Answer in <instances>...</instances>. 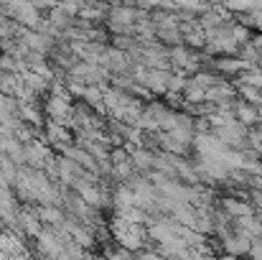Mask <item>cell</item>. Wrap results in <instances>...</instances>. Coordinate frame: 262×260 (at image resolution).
Returning <instances> with one entry per match:
<instances>
[{
    "mask_svg": "<svg viewBox=\"0 0 262 260\" xmlns=\"http://www.w3.org/2000/svg\"><path fill=\"white\" fill-rule=\"evenodd\" d=\"M107 3H110V0H107ZM112 3H117V0H112Z\"/></svg>",
    "mask_w": 262,
    "mask_h": 260,
    "instance_id": "22",
    "label": "cell"
},
{
    "mask_svg": "<svg viewBox=\"0 0 262 260\" xmlns=\"http://www.w3.org/2000/svg\"><path fill=\"white\" fill-rule=\"evenodd\" d=\"M250 260H262V240H257L252 245V253H250Z\"/></svg>",
    "mask_w": 262,
    "mask_h": 260,
    "instance_id": "19",
    "label": "cell"
},
{
    "mask_svg": "<svg viewBox=\"0 0 262 260\" xmlns=\"http://www.w3.org/2000/svg\"><path fill=\"white\" fill-rule=\"evenodd\" d=\"M232 227H234V232H239V235H245V237H250V240H262V217L260 214H247V217H237V219H232Z\"/></svg>",
    "mask_w": 262,
    "mask_h": 260,
    "instance_id": "8",
    "label": "cell"
},
{
    "mask_svg": "<svg viewBox=\"0 0 262 260\" xmlns=\"http://www.w3.org/2000/svg\"><path fill=\"white\" fill-rule=\"evenodd\" d=\"M41 230H43V222L36 217V212H33V207H20V212H18V235H23V237H31V240H36L38 235H41Z\"/></svg>",
    "mask_w": 262,
    "mask_h": 260,
    "instance_id": "5",
    "label": "cell"
},
{
    "mask_svg": "<svg viewBox=\"0 0 262 260\" xmlns=\"http://www.w3.org/2000/svg\"><path fill=\"white\" fill-rule=\"evenodd\" d=\"M23 148H26V166H31V169L46 171V166L54 161V151H51V146L43 138H33Z\"/></svg>",
    "mask_w": 262,
    "mask_h": 260,
    "instance_id": "2",
    "label": "cell"
},
{
    "mask_svg": "<svg viewBox=\"0 0 262 260\" xmlns=\"http://www.w3.org/2000/svg\"><path fill=\"white\" fill-rule=\"evenodd\" d=\"M31 5H33L36 10H41V13H43V10L49 13L51 8H56V5H59V0H31Z\"/></svg>",
    "mask_w": 262,
    "mask_h": 260,
    "instance_id": "17",
    "label": "cell"
},
{
    "mask_svg": "<svg viewBox=\"0 0 262 260\" xmlns=\"http://www.w3.org/2000/svg\"><path fill=\"white\" fill-rule=\"evenodd\" d=\"M237 97H239L237 94V85L232 79H224V77L216 85H211L206 89V102H214V105H224V102H232Z\"/></svg>",
    "mask_w": 262,
    "mask_h": 260,
    "instance_id": "7",
    "label": "cell"
},
{
    "mask_svg": "<svg viewBox=\"0 0 262 260\" xmlns=\"http://www.w3.org/2000/svg\"><path fill=\"white\" fill-rule=\"evenodd\" d=\"M216 243H219V240H216ZM252 245H255V240H250V237H245V235H239V232H232L229 237H224V240L219 243V250L227 253V255L247 258V255L252 253Z\"/></svg>",
    "mask_w": 262,
    "mask_h": 260,
    "instance_id": "6",
    "label": "cell"
},
{
    "mask_svg": "<svg viewBox=\"0 0 262 260\" xmlns=\"http://www.w3.org/2000/svg\"><path fill=\"white\" fill-rule=\"evenodd\" d=\"M216 204H219L232 219H237V217H247V214H257L250 199H242V196H234V194H229V196H227V194L219 196Z\"/></svg>",
    "mask_w": 262,
    "mask_h": 260,
    "instance_id": "4",
    "label": "cell"
},
{
    "mask_svg": "<svg viewBox=\"0 0 262 260\" xmlns=\"http://www.w3.org/2000/svg\"><path fill=\"white\" fill-rule=\"evenodd\" d=\"M135 207V191L127 184H115L112 186V209H127Z\"/></svg>",
    "mask_w": 262,
    "mask_h": 260,
    "instance_id": "12",
    "label": "cell"
},
{
    "mask_svg": "<svg viewBox=\"0 0 262 260\" xmlns=\"http://www.w3.org/2000/svg\"><path fill=\"white\" fill-rule=\"evenodd\" d=\"M173 69H148V89L153 94H166Z\"/></svg>",
    "mask_w": 262,
    "mask_h": 260,
    "instance_id": "11",
    "label": "cell"
},
{
    "mask_svg": "<svg viewBox=\"0 0 262 260\" xmlns=\"http://www.w3.org/2000/svg\"><path fill=\"white\" fill-rule=\"evenodd\" d=\"M237 59H242V62L247 64V69H250V67H260L262 64L260 49H257L252 41H247V44H242V46L237 49Z\"/></svg>",
    "mask_w": 262,
    "mask_h": 260,
    "instance_id": "13",
    "label": "cell"
},
{
    "mask_svg": "<svg viewBox=\"0 0 262 260\" xmlns=\"http://www.w3.org/2000/svg\"><path fill=\"white\" fill-rule=\"evenodd\" d=\"M110 161H112V166H120V164H130L133 158H130V151L125 146H115L110 151Z\"/></svg>",
    "mask_w": 262,
    "mask_h": 260,
    "instance_id": "15",
    "label": "cell"
},
{
    "mask_svg": "<svg viewBox=\"0 0 262 260\" xmlns=\"http://www.w3.org/2000/svg\"><path fill=\"white\" fill-rule=\"evenodd\" d=\"M135 260H171V258L161 255L158 250H140V253H135Z\"/></svg>",
    "mask_w": 262,
    "mask_h": 260,
    "instance_id": "16",
    "label": "cell"
},
{
    "mask_svg": "<svg viewBox=\"0 0 262 260\" xmlns=\"http://www.w3.org/2000/svg\"><path fill=\"white\" fill-rule=\"evenodd\" d=\"M219 260H242V258H237V255H227V253H222V255H219Z\"/></svg>",
    "mask_w": 262,
    "mask_h": 260,
    "instance_id": "20",
    "label": "cell"
},
{
    "mask_svg": "<svg viewBox=\"0 0 262 260\" xmlns=\"http://www.w3.org/2000/svg\"><path fill=\"white\" fill-rule=\"evenodd\" d=\"M188 250H191V260H219L216 253H201L196 248H188Z\"/></svg>",
    "mask_w": 262,
    "mask_h": 260,
    "instance_id": "18",
    "label": "cell"
},
{
    "mask_svg": "<svg viewBox=\"0 0 262 260\" xmlns=\"http://www.w3.org/2000/svg\"><path fill=\"white\" fill-rule=\"evenodd\" d=\"M234 120L242 123L245 128H255V125H260L262 117L255 105H250V102H245L242 97H237V99H234Z\"/></svg>",
    "mask_w": 262,
    "mask_h": 260,
    "instance_id": "10",
    "label": "cell"
},
{
    "mask_svg": "<svg viewBox=\"0 0 262 260\" xmlns=\"http://www.w3.org/2000/svg\"><path fill=\"white\" fill-rule=\"evenodd\" d=\"M201 102H206V89L188 77V85L183 89V105H201Z\"/></svg>",
    "mask_w": 262,
    "mask_h": 260,
    "instance_id": "14",
    "label": "cell"
},
{
    "mask_svg": "<svg viewBox=\"0 0 262 260\" xmlns=\"http://www.w3.org/2000/svg\"><path fill=\"white\" fill-rule=\"evenodd\" d=\"M36 217L43 222V227H61L67 222L64 207H51V204H33Z\"/></svg>",
    "mask_w": 262,
    "mask_h": 260,
    "instance_id": "9",
    "label": "cell"
},
{
    "mask_svg": "<svg viewBox=\"0 0 262 260\" xmlns=\"http://www.w3.org/2000/svg\"><path fill=\"white\" fill-rule=\"evenodd\" d=\"M15 260H26V258H15Z\"/></svg>",
    "mask_w": 262,
    "mask_h": 260,
    "instance_id": "21",
    "label": "cell"
},
{
    "mask_svg": "<svg viewBox=\"0 0 262 260\" xmlns=\"http://www.w3.org/2000/svg\"><path fill=\"white\" fill-rule=\"evenodd\" d=\"M43 115L46 120H54L59 125H67L72 128V117H74V102H72V94H54L49 92V97H43Z\"/></svg>",
    "mask_w": 262,
    "mask_h": 260,
    "instance_id": "1",
    "label": "cell"
},
{
    "mask_svg": "<svg viewBox=\"0 0 262 260\" xmlns=\"http://www.w3.org/2000/svg\"><path fill=\"white\" fill-rule=\"evenodd\" d=\"M41 138L54 148V151H61L64 146H72L74 143V130L67 128V125H59L54 120H46L43 130H41Z\"/></svg>",
    "mask_w": 262,
    "mask_h": 260,
    "instance_id": "3",
    "label": "cell"
}]
</instances>
